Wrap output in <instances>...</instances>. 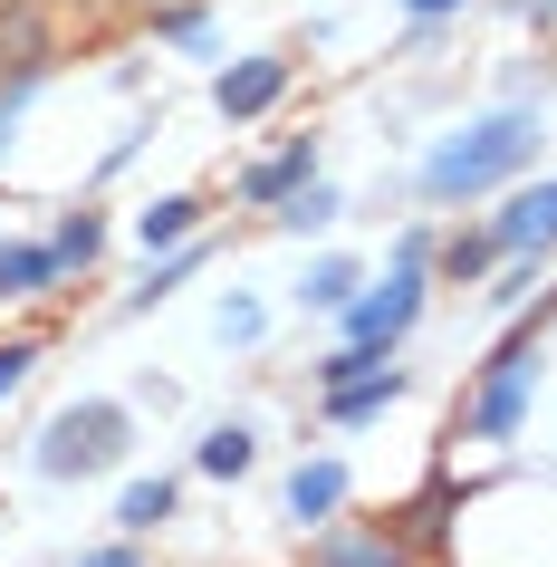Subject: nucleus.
<instances>
[{"instance_id": "f257e3e1", "label": "nucleus", "mask_w": 557, "mask_h": 567, "mask_svg": "<svg viewBox=\"0 0 557 567\" xmlns=\"http://www.w3.org/2000/svg\"><path fill=\"white\" fill-rule=\"evenodd\" d=\"M538 164V106H499V116L462 125V135H442L423 154V193L433 203H471V193H491V183L528 174Z\"/></svg>"}, {"instance_id": "f03ea898", "label": "nucleus", "mask_w": 557, "mask_h": 567, "mask_svg": "<svg viewBox=\"0 0 557 567\" xmlns=\"http://www.w3.org/2000/svg\"><path fill=\"white\" fill-rule=\"evenodd\" d=\"M125 443H135V414H125V404H106V394H87V404L49 414V433H39V472H49V481L116 472V462H125Z\"/></svg>"}, {"instance_id": "7ed1b4c3", "label": "nucleus", "mask_w": 557, "mask_h": 567, "mask_svg": "<svg viewBox=\"0 0 557 567\" xmlns=\"http://www.w3.org/2000/svg\"><path fill=\"white\" fill-rule=\"evenodd\" d=\"M423 289H433V240L404 231V240H394L384 289H355V299H347V347H394V337L423 318Z\"/></svg>"}, {"instance_id": "20e7f679", "label": "nucleus", "mask_w": 557, "mask_h": 567, "mask_svg": "<svg viewBox=\"0 0 557 567\" xmlns=\"http://www.w3.org/2000/svg\"><path fill=\"white\" fill-rule=\"evenodd\" d=\"M528 394H538V328H519L509 347H499L491 365H481V385H471V443H509L528 423Z\"/></svg>"}, {"instance_id": "39448f33", "label": "nucleus", "mask_w": 557, "mask_h": 567, "mask_svg": "<svg viewBox=\"0 0 557 567\" xmlns=\"http://www.w3.org/2000/svg\"><path fill=\"white\" fill-rule=\"evenodd\" d=\"M404 385H413L404 365L375 357V365H355V375H337V385H318V414L327 423H375L384 404H404Z\"/></svg>"}, {"instance_id": "423d86ee", "label": "nucleus", "mask_w": 557, "mask_h": 567, "mask_svg": "<svg viewBox=\"0 0 557 567\" xmlns=\"http://www.w3.org/2000/svg\"><path fill=\"white\" fill-rule=\"evenodd\" d=\"M491 240L509 250V260H538V250H557V174H548V183H519V193L499 203Z\"/></svg>"}, {"instance_id": "0eeeda50", "label": "nucleus", "mask_w": 557, "mask_h": 567, "mask_svg": "<svg viewBox=\"0 0 557 567\" xmlns=\"http://www.w3.org/2000/svg\"><path fill=\"white\" fill-rule=\"evenodd\" d=\"M279 96H289V59H240V68H221V78H212V106H221L231 125L269 116Z\"/></svg>"}, {"instance_id": "6e6552de", "label": "nucleus", "mask_w": 557, "mask_h": 567, "mask_svg": "<svg viewBox=\"0 0 557 567\" xmlns=\"http://www.w3.org/2000/svg\"><path fill=\"white\" fill-rule=\"evenodd\" d=\"M0 68L49 78V0H0Z\"/></svg>"}, {"instance_id": "1a4fd4ad", "label": "nucleus", "mask_w": 557, "mask_h": 567, "mask_svg": "<svg viewBox=\"0 0 557 567\" xmlns=\"http://www.w3.org/2000/svg\"><path fill=\"white\" fill-rule=\"evenodd\" d=\"M298 183H318V135H289V145L240 174V203H289Z\"/></svg>"}, {"instance_id": "9d476101", "label": "nucleus", "mask_w": 557, "mask_h": 567, "mask_svg": "<svg viewBox=\"0 0 557 567\" xmlns=\"http://www.w3.org/2000/svg\"><path fill=\"white\" fill-rule=\"evenodd\" d=\"M347 509V462H298L289 472V519L298 529H327Z\"/></svg>"}, {"instance_id": "9b49d317", "label": "nucleus", "mask_w": 557, "mask_h": 567, "mask_svg": "<svg viewBox=\"0 0 557 567\" xmlns=\"http://www.w3.org/2000/svg\"><path fill=\"white\" fill-rule=\"evenodd\" d=\"M68 269H59V250L49 240H0V299H49Z\"/></svg>"}, {"instance_id": "f8f14e48", "label": "nucleus", "mask_w": 557, "mask_h": 567, "mask_svg": "<svg viewBox=\"0 0 557 567\" xmlns=\"http://www.w3.org/2000/svg\"><path fill=\"white\" fill-rule=\"evenodd\" d=\"M193 221H203V193H164V203H145V212H135L145 260H154V250H183V240H193Z\"/></svg>"}, {"instance_id": "ddd939ff", "label": "nucleus", "mask_w": 557, "mask_h": 567, "mask_svg": "<svg viewBox=\"0 0 557 567\" xmlns=\"http://www.w3.org/2000/svg\"><path fill=\"white\" fill-rule=\"evenodd\" d=\"M308 567H413V548L394 529H355V538H327Z\"/></svg>"}, {"instance_id": "4468645a", "label": "nucleus", "mask_w": 557, "mask_h": 567, "mask_svg": "<svg viewBox=\"0 0 557 567\" xmlns=\"http://www.w3.org/2000/svg\"><path fill=\"white\" fill-rule=\"evenodd\" d=\"M193 462H203L212 481H240V472H250V462H260V443H250L240 423H212V433H203V452H193Z\"/></svg>"}, {"instance_id": "2eb2a0df", "label": "nucleus", "mask_w": 557, "mask_h": 567, "mask_svg": "<svg viewBox=\"0 0 557 567\" xmlns=\"http://www.w3.org/2000/svg\"><path fill=\"white\" fill-rule=\"evenodd\" d=\"M491 260H499V240H491V231H452V240L433 250V269L452 279V289H471V279H481Z\"/></svg>"}, {"instance_id": "dca6fc26", "label": "nucleus", "mask_w": 557, "mask_h": 567, "mask_svg": "<svg viewBox=\"0 0 557 567\" xmlns=\"http://www.w3.org/2000/svg\"><path fill=\"white\" fill-rule=\"evenodd\" d=\"M174 481H135V491H125L116 501V519H125V538H145V529H164V519H174Z\"/></svg>"}, {"instance_id": "f3484780", "label": "nucleus", "mask_w": 557, "mask_h": 567, "mask_svg": "<svg viewBox=\"0 0 557 567\" xmlns=\"http://www.w3.org/2000/svg\"><path fill=\"white\" fill-rule=\"evenodd\" d=\"M49 250H59V269H96V250H106V221H96V212H68L59 231H49Z\"/></svg>"}, {"instance_id": "a211bd4d", "label": "nucleus", "mask_w": 557, "mask_h": 567, "mask_svg": "<svg viewBox=\"0 0 557 567\" xmlns=\"http://www.w3.org/2000/svg\"><path fill=\"white\" fill-rule=\"evenodd\" d=\"M442 519H452V481H433V491L404 509V529H394V538H404V548H442Z\"/></svg>"}, {"instance_id": "6ab92c4d", "label": "nucleus", "mask_w": 557, "mask_h": 567, "mask_svg": "<svg viewBox=\"0 0 557 567\" xmlns=\"http://www.w3.org/2000/svg\"><path fill=\"white\" fill-rule=\"evenodd\" d=\"M355 299V260H318L298 279V308H347Z\"/></svg>"}, {"instance_id": "aec40b11", "label": "nucleus", "mask_w": 557, "mask_h": 567, "mask_svg": "<svg viewBox=\"0 0 557 567\" xmlns=\"http://www.w3.org/2000/svg\"><path fill=\"white\" fill-rule=\"evenodd\" d=\"M327 221H337V193L327 183H298L289 203H279V231H327Z\"/></svg>"}, {"instance_id": "412c9836", "label": "nucleus", "mask_w": 557, "mask_h": 567, "mask_svg": "<svg viewBox=\"0 0 557 567\" xmlns=\"http://www.w3.org/2000/svg\"><path fill=\"white\" fill-rule=\"evenodd\" d=\"M30 365H39V337H10V347H0V404L30 385Z\"/></svg>"}, {"instance_id": "4be33fe9", "label": "nucleus", "mask_w": 557, "mask_h": 567, "mask_svg": "<svg viewBox=\"0 0 557 567\" xmlns=\"http://www.w3.org/2000/svg\"><path fill=\"white\" fill-rule=\"evenodd\" d=\"M528 289H538V260H519V269H509V279L491 289V299H499V308H528Z\"/></svg>"}, {"instance_id": "5701e85b", "label": "nucleus", "mask_w": 557, "mask_h": 567, "mask_svg": "<svg viewBox=\"0 0 557 567\" xmlns=\"http://www.w3.org/2000/svg\"><path fill=\"white\" fill-rule=\"evenodd\" d=\"M78 567H145V548H135V538H116V548H87Z\"/></svg>"}, {"instance_id": "b1692460", "label": "nucleus", "mask_w": 557, "mask_h": 567, "mask_svg": "<svg viewBox=\"0 0 557 567\" xmlns=\"http://www.w3.org/2000/svg\"><path fill=\"white\" fill-rule=\"evenodd\" d=\"M452 10H471V0H404V20H413V30H433V20H452Z\"/></svg>"}]
</instances>
